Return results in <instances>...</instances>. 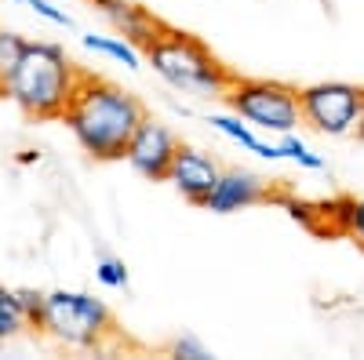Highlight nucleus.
<instances>
[{
    "label": "nucleus",
    "mask_w": 364,
    "mask_h": 360,
    "mask_svg": "<svg viewBox=\"0 0 364 360\" xmlns=\"http://www.w3.org/2000/svg\"><path fill=\"white\" fill-rule=\"evenodd\" d=\"M277 146H281L284 160H291V164H299V168H306V171H321V168H324V157H321V153H314V149H310L306 142H302L295 131L277 135Z\"/></svg>",
    "instance_id": "dca6fc26"
},
{
    "label": "nucleus",
    "mask_w": 364,
    "mask_h": 360,
    "mask_svg": "<svg viewBox=\"0 0 364 360\" xmlns=\"http://www.w3.org/2000/svg\"><path fill=\"white\" fill-rule=\"evenodd\" d=\"M324 215L331 219V226L339 233L353 236L364 248V200H339L336 207H324Z\"/></svg>",
    "instance_id": "4468645a"
},
{
    "label": "nucleus",
    "mask_w": 364,
    "mask_h": 360,
    "mask_svg": "<svg viewBox=\"0 0 364 360\" xmlns=\"http://www.w3.org/2000/svg\"><path fill=\"white\" fill-rule=\"evenodd\" d=\"M18 298H22V310H26L29 324L37 327V317H41V310H44V291H33V288H22V291H18Z\"/></svg>",
    "instance_id": "aec40b11"
},
{
    "label": "nucleus",
    "mask_w": 364,
    "mask_h": 360,
    "mask_svg": "<svg viewBox=\"0 0 364 360\" xmlns=\"http://www.w3.org/2000/svg\"><path fill=\"white\" fill-rule=\"evenodd\" d=\"M178 146L182 142L175 138V131L168 124H161V120H154V116H146L142 124H139V131H135V138L128 142L124 160L142 178H149V182H164L168 168H171V160L178 153Z\"/></svg>",
    "instance_id": "0eeeda50"
},
{
    "label": "nucleus",
    "mask_w": 364,
    "mask_h": 360,
    "mask_svg": "<svg viewBox=\"0 0 364 360\" xmlns=\"http://www.w3.org/2000/svg\"><path fill=\"white\" fill-rule=\"evenodd\" d=\"M364 106V87L346 80H321L310 87H299V109L302 124H310L321 135H353Z\"/></svg>",
    "instance_id": "423d86ee"
},
{
    "label": "nucleus",
    "mask_w": 364,
    "mask_h": 360,
    "mask_svg": "<svg viewBox=\"0 0 364 360\" xmlns=\"http://www.w3.org/2000/svg\"><path fill=\"white\" fill-rule=\"evenodd\" d=\"M360 142H364V106H360V120H357V131H353Z\"/></svg>",
    "instance_id": "4be33fe9"
},
{
    "label": "nucleus",
    "mask_w": 364,
    "mask_h": 360,
    "mask_svg": "<svg viewBox=\"0 0 364 360\" xmlns=\"http://www.w3.org/2000/svg\"><path fill=\"white\" fill-rule=\"evenodd\" d=\"M146 116H149L146 106L132 92H124V87H117L109 80L87 77V73L77 87L73 102L63 113L77 146L95 160H120L124 157L128 142L135 138V131Z\"/></svg>",
    "instance_id": "f257e3e1"
},
{
    "label": "nucleus",
    "mask_w": 364,
    "mask_h": 360,
    "mask_svg": "<svg viewBox=\"0 0 364 360\" xmlns=\"http://www.w3.org/2000/svg\"><path fill=\"white\" fill-rule=\"evenodd\" d=\"M26 37L11 33V29H0V95H4V87L11 80V73L18 70L22 62V55H26Z\"/></svg>",
    "instance_id": "2eb2a0df"
},
{
    "label": "nucleus",
    "mask_w": 364,
    "mask_h": 360,
    "mask_svg": "<svg viewBox=\"0 0 364 360\" xmlns=\"http://www.w3.org/2000/svg\"><path fill=\"white\" fill-rule=\"evenodd\" d=\"M84 73L70 62L63 44L51 40H29L18 70L11 73L4 95L37 120H63L66 106L73 102Z\"/></svg>",
    "instance_id": "f03ea898"
},
{
    "label": "nucleus",
    "mask_w": 364,
    "mask_h": 360,
    "mask_svg": "<svg viewBox=\"0 0 364 360\" xmlns=\"http://www.w3.org/2000/svg\"><path fill=\"white\" fill-rule=\"evenodd\" d=\"M314 207H306V204H299V200H288V215L291 219H299V222H306V226H314Z\"/></svg>",
    "instance_id": "412c9836"
},
{
    "label": "nucleus",
    "mask_w": 364,
    "mask_h": 360,
    "mask_svg": "<svg viewBox=\"0 0 364 360\" xmlns=\"http://www.w3.org/2000/svg\"><path fill=\"white\" fill-rule=\"evenodd\" d=\"M146 62L154 66V73L175 87L178 95L190 99H219L226 95V87L233 84V73L211 55L200 40L178 33V29L161 26V33L149 40L146 48Z\"/></svg>",
    "instance_id": "7ed1b4c3"
},
{
    "label": "nucleus",
    "mask_w": 364,
    "mask_h": 360,
    "mask_svg": "<svg viewBox=\"0 0 364 360\" xmlns=\"http://www.w3.org/2000/svg\"><path fill=\"white\" fill-rule=\"evenodd\" d=\"M269 197H273V190L266 178H259L255 171H245V168H233V171L219 175L215 190L208 193V200L200 207L211 215H233V212H245V207L266 204Z\"/></svg>",
    "instance_id": "1a4fd4ad"
},
{
    "label": "nucleus",
    "mask_w": 364,
    "mask_h": 360,
    "mask_svg": "<svg viewBox=\"0 0 364 360\" xmlns=\"http://www.w3.org/2000/svg\"><path fill=\"white\" fill-rule=\"evenodd\" d=\"M95 277L109 291H124L128 288V266H124V258H117V255H102L95 262Z\"/></svg>",
    "instance_id": "f3484780"
},
{
    "label": "nucleus",
    "mask_w": 364,
    "mask_h": 360,
    "mask_svg": "<svg viewBox=\"0 0 364 360\" xmlns=\"http://www.w3.org/2000/svg\"><path fill=\"white\" fill-rule=\"evenodd\" d=\"M37 327L66 349H95L113 332V317L102 298L87 291H51L44 295Z\"/></svg>",
    "instance_id": "20e7f679"
},
{
    "label": "nucleus",
    "mask_w": 364,
    "mask_h": 360,
    "mask_svg": "<svg viewBox=\"0 0 364 360\" xmlns=\"http://www.w3.org/2000/svg\"><path fill=\"white\" fill-rule=\"evenodd\" d=\"M171 356H182V360H211V349L200 339H193V335H182L171 346Z\"/></svg>",
    "instance_id": "a211bd4d"
},
{
    "label": "nucleus",
    "mask_w": 364,
    "mask_h": 360,
    "mask_svg": "<svg viewBox=\"0 0 364 360\" xmlns=\"http://www.w3.org/2000/svg\"><path fill=\"white\" fill-rule=\"evenodd\" d=\"M109 22H113V29L120 37H128L132 44H139V48H146L149 40H154L157 33H161V22L149 15L146 8H139V4H132V0H91Z\"/></svg>",
    "instance_id": "9d476101"
},
{
    "label": "nucleus",
    "mask_w": 364,
    "mask_h": 360,
    "mask_svg": "<svg viewBox=\"0 0 364 360\" xmlns=\"http://www.w3.org/2000/svg\"><path fill=\"white\" fill-rule=\"evenodd\" d=\"M26 4L33 8V11L41 15V18H48L51 26H63V29H73V18H70V15H66L63 8H55L51 0H26Z\"/></svg>",
    "instance_id": "6ab92c4d"
},
{
    "label": "nucleus",
    "mask_w": 364,
    "mask_h": 360,
    "mask_svg": "<svg viewBox=\"0 0 364 360\" xmlns=\"http://www.w3.org/2000/svg\"><path fill=\"white\" fill-rule=\"evenodd\" d=\"M208 124L215 128L219 135L233 138L237 146H245L248 153L262 157V160H284L281 146H277V142H262V138L252 131V124H248V120H245V116H237L233 109H230V113H208Z\"/></svg>",
    "instance_id": "9b49d317"
},
{
    "label": "nucleus",
    "mask_w": 364,
    "mask_h": 360,
    "mask_svg": "<svg viewBox=\"0 0 364 360\" xmlns=\"http://www.w3.org/2000/svg\"><path fill=\"white\" fill-rule=\"evenodd\" d=\"M219 175H223V168L215 164L211 153H204V149H197V146H178L164 182H171V190L182 193L190 204H204L208 193L215 190Z\"/></svg>",
    "instance_id": "6e6552de"
},
{
    "label": "nucleus",
    "mask_w": 364,
    "mask_h": 360,
    "mask_svg": "<svg viewBox=\"0 0 364 360\" xmlns=\"http://www.w3.org/2000/svg\"><path fill=\"white\" fill-rule=\"evenodd\" d=\"M223 99L237 116H245L252 128L269 131V135H288L302 124L299 92L281 80H237L233 77Z\"/></svg>",
    "instance_id": "39448f33"
},
{
    "label": "nucleus",
    "mask_w": 364,
    "mask_h": 360,
    "mask_svg": "<svg viewBox=\"0 0 364 360\" xmlns=\"http://www.w3.org/2000/svg\"><path fill=\"white\" fill-rule=\"evenodd\" d=\"M26 327H33V324H29V317H26V310H22L18 291H11V288L0 284V342L22 335Z\"/></svg>",
    "instance_id": "ddd939ff"
},
{
    "label": "nucleus",
    "mask_w": 364,
    "mask_h": 360,
    "mask_svg": "<svg viewBox=\"0 0 364 360\" xmlns=\"http://www.w3.org/2000/svg\"><path fill=\"white\" fill-rule=\"evenodd\" d=\"M11 4H26V0H11Z\"/></svg>",
    "instance_id": "5701e85b"
},
{
    "label": "nucleus",
    "mask_w": 364,
    "mask_h": 360,
    "mask_svg": "<svg viewBox=\"0 0 364 360\" xmlns=\"http://www.w3.org/2000/svg\"><path fill=\"white\" fill-rule=\"evenodd\" d=\"M80 44L95 55H106L113 62H120L124 70H142V55H139V44H132L128 37H102V33H84Z\"/></svg>",
    "instance_id": "f8f14e48"
}]
</instances>
